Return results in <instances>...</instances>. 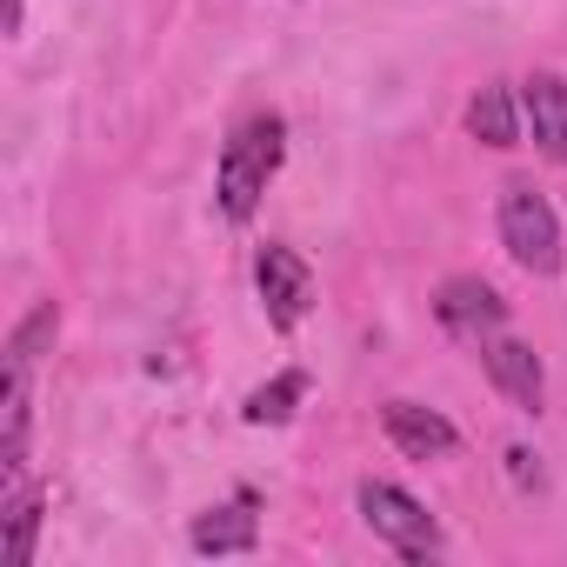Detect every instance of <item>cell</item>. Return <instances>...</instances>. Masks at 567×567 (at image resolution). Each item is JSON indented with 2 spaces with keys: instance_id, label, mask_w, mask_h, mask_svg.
I'll return each mask as SVG.
<instances>
[{
  "instance_id": "277c9868",
  "label": "cell",
  "mask_w": 567,
  "mask_h": 567,
  "mask_svg": "<svg viewBox=\"0 0 567 567\" xmlns=\"http://www.w3.org/2000/svg\"><path fill=\"white\" fill-rule=\"evenodd\" d=\"M254 288H260L267 328H280V334H295L308 321V308H315V274H308V260L295 247H280V240H267L254 254Z\"/></svg>"
},
{
  "instance_id": "3957f363",
  "label": "cell",
  "mask_w": 567,
  "mask_h": 567,
  "mask_svg": "<svg viewBox=\"0 0 567 567\" xmlns=\"http://www.w3.org/2000/svg\"><path fill=\"white\" fill-rule=\"evenodd\" d=\"M354 507H361L368 534L388 540L394 554H408V560H434V554H441V520H434L408 487H394V481H361V487H354Z\"/></svg>"
},
{
  "instance_id": "8fae6325",
  "label": "cell",
  "mask_w": 567,
  "mask_h": 567,
  "mask_svg": "<svg viewBox=\"0 0 567 567\" xmlns=\"http://www.w3.org/2000/svg\"><path fill=\"white\" fill-rule=\"evenodd\" d=\"M301 394H308V374H274L267 388H254L247 394V408H240V421L247 427H280V421H295V408H301Z\"/></svg>"
},
{
  "instance_id": "ba28073f",
  "label": "cell",
  "mask_w": 567,
  "mask_h": 567,
  "mask_svg": "<svg viewBox=\"0 0 567 567\" xmlns=\"http://www.w3.org/2000/svg\"><path fill=\"white\" fill-rule=\"evenodd\" d=\"M520 114L534 127V147L567 167V81L560 74H527L520 81Z\"/></svg>"
},
{
  "instance_id": "9c48e42d",
  "label": "cell",
  "mask_w": 567,
  "mask_h": 567,
  "mask_svg": "<svg viewBox=\"0 0 567 567\" xmlns=\"http://www.w3.org/2000/svg\"><path fill=\"white\" fill-rule=\"evenodd\" d=\"M467 134L481 147H520V94L514 87H481L467 101Z\"/></svg>"
},
{
  "instance_id": "52a82bcc",
  "label": "cell",
  "mask_w": 567,
  "mask_h": 567,
  "mask_svg": "<svg viewBox=\"0 0 567 567\" xmlns=\"http://www.w3.org/2000/svg\"><path fill=\"white\" fill-rule=\"evenodd\" d=\"M381 427H388V441H394L408 461H441V454L461 447L454 421L434 414V408H421V401H388V408H381Z\"/></svg>"
},
{
  "instance_id": "30bf717a",
  "label": "cell",
  "mask_w": 567,
  "mask_h": 567,
  "mask_svg": "<svg viewBox=\"0 0 567 567\" xmlns=\"http://www.w3.org/2000/svg\"><path fill=\"white\" fill-rule=\"evenodd\" d=\"M187 540H194V554H254L260 527H254L247 501H234V507H214V514H200Z\"/></svg>"
},
{
  "instance_id": "7a4b0ae2",
  "label": "cell",
  "mask_w": 567,
  "mask_h": 567,
  "mask_svg": "<svg viewBox=\"0 0 567 567\" xmlns=\"http://www.w3.org/2000/svg\"><path fill=\"white\" fill-rule=\"evenodd\" d=\"M501 247L520 274H560V214L534 181L501 187Z\"/></svg>"
},
{
  "instance_id": "5bb4252c",
  "label": "cell",
  "mask_w": 567,
  "mask_h": 567,
  "mask_svg": "<svg viewBox=\"0 0 567 567\" xmlns=\"http://www.w3.org/2000/svg\"><path fill=\"white\" fill-rule=\"evenodd\" d=\"M507 474H514V487H540V461L527 447H507Z\"/></svg>"
},
{
  "instance_id": "9a60e30c",
  "label": "cell",
  "mask_w": 567,
  "mask_h": 567,
  "mask_svg": "<svg viewBox=\"0 0 567 567\" xmlns=\"http://www.w3.org/2000/svg\"><path fill=\"white\" fill-rule=\"evenodd\" d=\"M8 34H21V0H8Z\"/></svg>"
},
{
  "instance_id": "4fadbf2b",
  "label": "cell",
  "mask_w": 567,
  "mask_h": 567,
  "mask_svg": "<svg viewBox=\"0 0 567 567\" xmlns=\"http://www.w3.org/2000/svg\"><path fill=\"white\" fill-rule=\"evenodd\" d=\"M34 534H41V494H21L8 507V567H28L34 560Z\"/></svg>"
},
{
  "instance_id": "7c38bea8",
  "label": "cell",
  "mask_w": 567,
  "mask_h": 567,
  "mask_svg": "<svg viewBox=\"0 0 567 567\" xmlns=\"http://www.w3.org/2000/svg\"><path fill=\"white\" fill-rule=\"evenodd\" d=\"M54 328H61L54 301H48V308H34V315H28V321H21V328L8 334V368H14V374H28V368L41 361V348L54 341Z\"/></svg>"
},
{
  "instance_id": "5b68a950",
  "label": "cell",
  "mask_w": 567,
  "mask_h": 567,
  "mask_svg": "<svg viewBox=\"0 0 567 567\" xmlns=\"http://www.w3.org/2000/svg\"><path fill=\"white\" fill-rule=\"evenodd\" d=\"M434 315H441V328H447V334H461V341H487V334H501L507 301L487 288L481 274H454L447 288L434 295Z\"/></svg>"
},
{
  "instance_id": "6da1fadb",
  "label": "cell",
  "mask_w": 567,
  "mask_h": 567,
  "mask_svg": "<svg viewBox=\"0 0 567 567\" xmlns=\"http://www.w3.org/2000/svg\"><path fill=\"white\" fill-rule=\"evenodd\" d=\"M288 161V121L280 114H247L227 147H220V167H214V194H220V214L227 220H247L267 194V181Z\"/></svg>"
},
{
  "instance_id": "8992f818",
  "label": "cell",
  "mask_w": 567,
  "mask_h": 567,
  "mask_svg": "<svg viewBox=\"0 0 567 567\" xmlns=\"http://www.w3.org/2000/svg\"><path fill=\"white\" fill-rule=\"evenodd\" d=\"M481 368H487V381H494L514 408L540 414V401H547V368H540V354H534L527 341H514V334H487V341H481Z\"/></svg>"
}]
</instances>
